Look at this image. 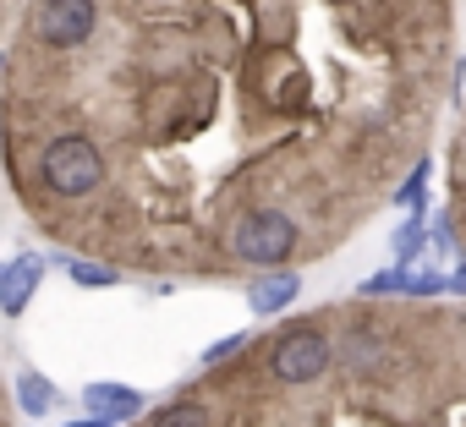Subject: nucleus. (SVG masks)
Instances as JSON below:
<instances>
[{"instance_id":"1","label":"nucleus","mask_w":466,"mask_h":427,"mask_svg":"<svg viewBox=\"0 0 466 427\" xmlns=\"http://www.w3.org/2000/svg\"><path fill=\"white\" fill-rule=\"evenodd\" d=\"M39 175L56 197H88V192L105 186V154H99V143L66 132L39 154Z\"/></svg>"},{"instance_id":"2","label":"nucleus","mask_w":466,"mask_h":427,"mask_svg":"<svg viewBox=\"0 0 466 427\" xmlns=\"http://www.w3.org/2000/svg\"><path fill=\"white\" fill-rule=\"evenodd\" d=\"M297 220L280 208H253L237 220V231H230V253H237L242 263H258V269H280L291 253H297Z\"/></svg>"},{"instance_id":"3","label":"nucleus","mask_w":466,"mask_h":427,"mask_svg":"<svg viewBox=\"0 0 466 427\" xmlns=\"http://www.w3.org/2000/svg\"><path fill=\"white\" fill-rule=\"evenodd\" d=\"M269 372H275L280 383H313V378H324V372H329V340H324L319 329H291V334H280L275 351H269Z\"/></svg>"},{"instance_id":"4","label":"nucleus","mask_w":466,"mask_h":427,"mask_svg":"<svg viewBox=\"0 0 466 427\" xmlns=\"http://www.w3.org/2000/svg\"><path fill=\"white\" fill-rule=\"evenodd\" d=\"M94 28H99V6H94V0H45L39 17H34V34L50 50H77V45H88Z\"/></svg>"},{"instance_id":"5","label":"nucleus","mask_w":466,"mask_h":427,"mask_svg":"<svg viewBox=\"0 0 466 427\" xmlns=\"http://www.w3.org/2000/svg\"><path fill=\"white\" fill-rule=\"evenodd\" d=\"M39 280H45V258H34V253L0 263V313H6V318H23L28 302H34V291H39Z\"/></svg>"},{"instance_id":"6","label":"nucleus","mask_w":466,"mask_h":427,"mask_svg":"<svg viewBox=\"0 0 466 427\" xmlns=\"http://www.w3.org/2000/svg\"><path fill=\"white\" fill-rule=\"evenodd\" d=\"M83 405H88V416H99V422H132L143 405H148V394L143 389H132V383H88L83 389Z\"/></svg>"},{"instance_id":"7","label":"nucleus","mask_w":466,"mask_h":427,"mask_svg":"<svg viewBox=\"0 0 466 427\" xmlns=\"http://www.w3.org/2000/svg\"><path fill=\"white\" fill-rule=\"evenodd\" d=\"M302 296V274H258L253 285H248V307L258 313V318H269V313H280V307H291Z\"/></svg>"},{"instance_id":"8","label":"nucleus","mask_w":466,"mask_h":427,"mask_svg":"<svg viewBox=\"0 0 466 427\" xmlns=\"http://www.w3.org/2000/svg\"><path fill=\"white\" fill-rule=\"evenodd\" d=\"M56 400H61V389H56L45 372H23V378H17V405H23L28 416H50Z\"/></svg>"},{"instance_id":"9","label":"nucleus","mask_w":466,"mask_h":427,"mask_svg":"<svg viewBox=\"0 0 466 427\" xmlns=\"http://www.w3.org/2000/svg\"><path fill=\"white\" fill-rule=\"evenodd\" d=\"M66 274H72V285H83V291H110V285H121L116 269H105V263H83V258H72Z\"/></svg>"},{"instance_id":"10","label":"nucleus","mask_w":466,"mask_h":427,"mask_svg":"<svg viewBox=\"0 0 466 427\" xmlns=\"http://www.w3.org/2000/svg\"><path fill=\"white\" fill-rule=\"evenodd\" d=\"M148 427H208V411H203L198 400H176V405H165Z\"/></svg>"},{"instance_id":"11","label":"nucleus","mask_w":466,"mask_h":427,"mask_svg":"<svg viewBox=\"0 0 466 427\" xmlns=\"http://www.w3.org/2000/svg\"><path fill=\"white\" fill-rule=\"evenodd\" d=\"M422 242H428V225H422V214H406L390 247H395V258L406 263V258H417V253H422Z\"/></svg>"},{"instance_id":"12","label":"nucleus","mask_w":466,"mask_h":427,"mask_svg":"<svg viewBox=\"0 0 466 427\" xmlns=\"http://www.w3.org/2000/svg\"><path fill=\"white\" fill-rule=\"evenodd\" d=\"M422 192H428V159H422V164L406 175V186L395 192V203H400L406 214H422Z\"/></svg>"},{"instance_id":"13","label":"nucleus","mask_w":466,"mask_h":427,"mask_svg":"<svg viewBox=\"0 0 466 427\" xmlns=\"http://www.w3.org/2000/svg\"><path fill=\"white\" fill-rule=\"evenodd\" d=\"M439 291H450V274H439V269H406V296H439Z\"/></svg>"},{"instance_id":"14","label":"nucleus","mask_w":466,"mask_h":427,"mask_svg":"<svg viewBox=\"0 0 466 427\" xmlns=\"http://www.w3.org/2000/svg\"><path fill=\"white\" fill-rule=\"evenodd\" d=\"M390 291L395 296L406 291V269H384V274H368L362 280V296H390Z\"/></svg>"},{"instance_id":"15","label":"nucleus","mask_w":466,"mask_h":427,"mask_svg":"<svg viewBox=\"0 0 466 427\" xmlns=\"http://www.w3.org/2000/svg\"><path fill=\"white\" fill-rule=\"evenodd\" d=\"M242 345H248V340H242V334H225V340H214V345H208V351H203V362H208V367H219V362H225V356H237V351H242Z\"/></svg>"},{"instance_id":"16","label":"nucleus","mask_w":466,"mask_h":427,"mask_svg":"<svg viewBox=\"0 0 466 427\" xmlns=\"http://www.w3.org/2000/svg\"><path fill=\"white\" fill-rule=\"evenodd\" d=\"M450 291H461V296H466V269H455V274H450Z\"/></svg>"},{"instance_id":"17","label":"nucleus","mask_w":466,"mask_h":427,"mask_svg":"<svg viewBox=\"0 0 466 427\" xmlns=\"http://www.w3.org/2000/svg\"><path fill=\"white\" fill-rule=\"evenodd\" d=\"M72 427H110V422H99V416H83V422H72Z\"/></svg>"}]
</instances>
